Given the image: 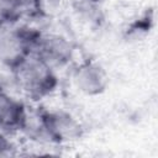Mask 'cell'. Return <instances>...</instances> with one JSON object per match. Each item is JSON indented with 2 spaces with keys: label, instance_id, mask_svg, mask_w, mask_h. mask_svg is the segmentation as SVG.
<instances>
[{
  "label": "cell",
  "instance_id": "52a82bcc",
  "mask_svg": "<svg viewBox=\"0 0 158 158\" xmlns=\"http://www.w3.org/2000/svg\"><path fill=\"white\" fill-rule=\"evenodd\" d=\"M14 136L0 131V157H11L17 154V144L12 138Z\"/></svg>",
  "mask_w": 158,
  "mask_h": 158
},
{
  "label": "cell",
  "instance_id": "7a4b0ae2",
  "mask_svg": "<svg viewBox=\"0 0 158 158\" xmlns=\"http://www.w3.org/2000/svg\"><path fill=\"white\" fill-rule=\"evenodd\" d=\"M41 30L28 21L0 22V68L12 70L32 51Z\"/></svg>",
  "mask_w": 158,
  "mask_h": 158
},
{
  "label": "cell",
  "instance_id": "6da1fadb",
  "mask_svg": "<svg viewBox=\"0 0 158 158\" xmlns=\"http://www.w3.org/2000/svg\"><path fill=\"white\" fill-rule=\"evenodd\" d=\"M11 72L17 96L30 104H40L59 88V73L33 52Z\"/></svg>",
  "mask_w": 158,
  "mask_h": 158
},
{
  "label": "cell",
  "instance_id": "3957f363",
  "mask_svg": "<svg viewBox=\"0 0 158 158\" xmlns=\"http://www.w3.org/2000/svg\"><path fill=\"white\" fill-rule=\"evenodd\" d=\"M32 52L59 73L75 63L77 47L64 33L41 30Z\"/></svg>",
  "mask_w": 158,
  "mask_h": 158
},
{
  "label": "cell",
  "instance_id": "ba28073f",
  "mask_svg": "<svg viewBox=\"0 0 158 158\" xmlns=\"http://www.w3.org/2000/svg\"><path fill=\"white\" fill-rule=\"evenodd\" d=\"M0 89H2V88H1V85H0Z\"/></svg>",
  "mask_w": 158,
  "mask_h": 158
},
{
  "label": "cell",
  "instance_id": "277c9868",
  "mask_svg": "<svg viewBox=\"0 0 158 158\" xmlns=\"http://www.w3.org/2000/svg\"><path fill=\"white\" fill-rule=\"evenodd\" d=\"M70 68L72 85L81 95L95 98L106 91L109 75L99 60L85 58L75 62Z\"/></svg>",
  "mask_w": 158,
  "mask_h": 158
},
{
  "label": "cell",
  "instance_id": "5b68a950",
  "mask_svg": "<svg viewBox=\"0 0 158 158\" xmlns=\"http://www.w3.org/2000/svg\"><path fill=\"white\" fill-rule=\"evenodd\" d=\"M46 130L52 144H68L79 141L84 135L81 121L64 109H46L42 106Z\"/></svg>",
  "mask_w": 158,
  "mask_h": 158
},
{
  "label": "cell",
  "instance_id": "8992f818",
  "mask_svg": "<svg viewBox=\"0 0 158 158\" xmlns=\"http://www.w3.org/2000/svg\"><path fill=\"white\" fill-rule=\"evenodd\" d=\"M26 106L27 102L23 99L0 89V131L11 136L19 135Z\"/></svg>",
  "mask_w": 158,
  "mask_h": 158
}]
</instances>
